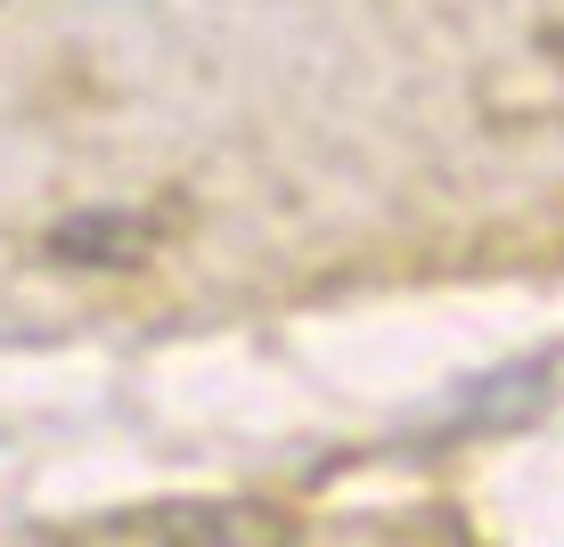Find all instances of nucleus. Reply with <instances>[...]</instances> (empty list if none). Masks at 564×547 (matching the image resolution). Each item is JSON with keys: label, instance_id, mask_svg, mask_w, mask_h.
Wrapping results in <instances>:
<instances>
[{"label": "nucleus", "instance_id": "1", "mask_svg": "<svg viewBox=\"0 0 564 547\" xmlns=\"http://www.w3.org/2000/svg\"><path fill=\"white\" fill-rule=\"evenodd\" d=\"M50 253L66 270H123L148 253V221H131V212H66L50 229Z\"/></svg>", "mask_w": 564, "mask_h": 547}]
</instances>
